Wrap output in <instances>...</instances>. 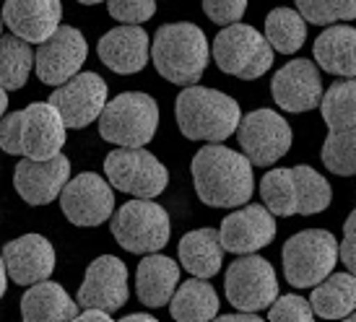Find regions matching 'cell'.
<instances>
[{
  "instance_id": "6da1fadb",
  "label": "cell",
  "mask_w": 356,
  "mask_h": 322,
  "mask_svg": "<svg viewBox=\"0 0 356 322\" xmlns=\"http://www.w3.org/2000/svg\"><path fill=\"white\" fill-rule=\"evenodd\" d=\"M195 193L211 208H237L250 203L255 193L252 164L245 154L221 143H208L190 164Z\"/></svg>"
},
{
  "instance_id": "7a4b0ae2",
  "label": "cell",
  "mask_w": 356,
  "mask_h": 322,
  "mask_svg": "<svg viewBox=\"0 0 356 322\" xmlns=\"http://www.w3.org/2000/svg\"><path fill=\"white\" fill-rule=\"evenodd\" d=\"M68 127L50 102H34L29 107L3 115L0 120V148L8 156L50 159L63 151Z\"/></svg>"
},
{
  "instance_id": "3957f363",
  "label": "cell",
  "mask_w": 356,
  "mask_h": 322,
  "mask_svg": "<svg viewBox=\"0 0 356 322\" xmlns=\"http://www.w3.org/2000/svg\"><path fill=\"white\" fill-rule=\"evenodd\" d=\"M260 198L273 216L289 218L323 214L333 200V190L325 177L312 166L297 164L266 172L260 179Z\"/></svg>"
},
{
  "instance_id": "277c9868",
  "label": "cell",
  "mask_w": 356,
  "mask_h": 322,
  "mask_svg": "<svg viewBox=\"0 0 356 322\" xmlns=\"http://www.w3.org/2000/svg\"><path fill=\"white\" fill-rule=\"evenodd\" d=\"M151 60L156 65L159 76L175 86H193L203 79L211 60V47L203 29L177 21L159 26L151 42Z\"/></svg>"
},
{
  "instance_id": "5b68a950",
  "label": "cell",
  "mask_w": 356,
  "mask_h": 322,
  "mask_svg": "<svg viewBox=\"0 0 356 322\" xmlns=\"http://www.w3.org/2000/svg\"><path fill=\"white\" fill-rule=\"evenodd\" d=\"M175 118L182 136L190 140H208V143H224L234 136L242 109L239 102L229 94L206 86H185L175 99Z\"/></svg>"
},
{
  "instance_id": "8992f818",
  "label": "cell",
  "mask_w": 356,
  "mask_h": 322,
  "mask_svg": "<svg viewBox=\"0 0 356 322\" xmlns=\"http://www.w3.org/2000/svg\"><path fill=\"white\" fill-rule=\"evenodd\" d=\"M320 112L327 125V138L320 159L327 172L351 177L356 172V83L341 79L327 86L320 99Z\"/></svg>"
},
{
  "instance_id": "52a82bcc",
  "label": "cell",
  "mask_w": 356,
  "mask_h": 322,
  "mask_svg": "<svg viewBox=\"0 0 356 322\" xmlns=\"http://www.w3.org/2000/svg\"><path fill=\"white\" fill-rule=\"evenodd\" d=\"M99 136L122 148L149 146L159 130L156 99L143 91H125L104 104L99 118Z\"/></svg>"
},
{
  "instance_id": "ba28073f",
  "label": "cell",
  "mask_w": 356,
  "mask_h": 322,
  "mask_svg": "<svg viewBox=\"0 0 356 322\" xmlns=\"http://www.w3.org/2000/svg\"><path fill=\"white\" fill-rule=\"evenodd\" d=\"M109 218H112L109 232L115 242L136 255L164 250L172 234L169 214L159 203H154V198H133Z\"/></svg>"
},
{
  "instance_id": "9c48e42d",
  "label": "cell",
  "mask_w": 356,
  "mask_h": 322,
  "mask_svg": "<svg viewBox=\"0 0 356 322\" xmlns=\"http://www.w3.org/2000/svg\"><path fill=\"white\" fill-rule=\"evenodd\" d=\"M211 55L227 76H237L242 81H255L273 68V49L266 37L242 21L218 31L211 45Z\"/></svg>"
},
{
  "instance_id": "30bf717a",
  "label": "cell",
  "mask_w": 356,
  "mask_h": 322,
  "mask_svg": "<svg viewBox=\"0 0 356 322\" xmlns=\"http://www.w3.org/2000/svg\"><path fill=\"white\" fill-rule=\"evenodd\" d=\"M338 263V239L327 229H305L284 244V275L294 289H312Z\"/></svg>"
},
{
  "instance_id": "8fae6325",
  "label": "cell",
  "mask_w": 356,
  "mask_h": 322,
  "mask_svg": "<svg viewBox=\"0 0 356 322\" xmlns=\"http://www.w3.org/2000/svg\"><path fill=\"white\" fill-rule=\"evenodd\" d=\"M104 175L112 190L133 198H159L169 185V172L151 151L122 148L109 151L104 159Z\"/></svg>"
},
{
  "instance_id": "7c38bea8",
  "label": "cell",
  "mask_w": 356,
  "mask_h": 322,
  "mask_svg": "<svg viewBox=\"0 0 356 322\" xmlns=\"http://www.w3.org/2000/svg\"><path fill=\"white\" fill-rule=\"evenodd\" d=\"M224 289L234 309L260 312V309H268L278 296V278L273 265L266 257L248 252L229 265Z\"/></svg>"
},
{
  "instance_id": "4fadbf2b",
  "label": "cell",
  "mask_w": 356,
  "mask_h": 322,
  "mask_svg": "<svg viewBox=\"0 0 356 322\" xmlns=\"http://www.w3.org/2000/svg\"><path fill=\"white\" fill-rule=\"evenodd\" d=\"M239 146L252 166H273L291 148V125L276 109L260 107L239 120Z\"/></svg>"
},
{
  "instance_id": "5bb4252c",
  "label": "cell",
  "mask_w": 356,
  "mask_h": 322,
  "mask_svg": "<svg viewBox=\"0 0 356 322\" xmlns=\"http://www.w3.org/2000/svg\"><path fill=\"white\" fill-rule=\"evenodd\" d=\"M89 58L86 37L76 26H58L34 52V70L44 86H60L73 79Z\"/></svg>"
},
{
  "instance_id": "9a60e30c",
  "label": "cell",
  "mask_w": 356,
  "mask_h": 322,
  "mask_svg": "<svg viewBox=\"0 0 356 322\" xmlns=\"http://www.w3.org/2000/svg\"><path fill=\"white\" fill-rule=\"evenodd\" d=\"M60 208L73 226H102L115 214V193L104 177L81 172L65 182L60 193Z\"/></svg>"
},
{
  "instance_id": "2e32d148",
  "label": "cell",
  "mask_w": 356,
  "mask_h": 322,
  "mask_svg": "<svg viewBox=\"0 0 356 322\" xmlns=\"http://www.w3.org/2000/svg\"><path fill=\"white\" fill-rule=\"evenodd\" d=\"M50 104L60 112L68 130L89 127L107 104V83L99 73H76L65 83L55 86Z\"/></svg>"
},
{
  "instance_id": "e0dca14e",
  "label": "cell",
  "mask_w": 356,
  "mask_h": 322,
  "mask_svg": "<svg viewBox=\"0 0 356 322\" xmlns=\"http://www.w3.org/2000/svg\"><path fill=\"white\" fill-rule=\"evenodd\" d=\"M273 239H276V218L260 203L237 205V211L229 214L218 229V242L224 252L232 255L257 252Z\"/></svg>"
},
{
  "instance_id": "ac0fdd59",
  "label": "cell",
  "mask_w": 356,
  "mask_h": 322,
  "mask_svg": "<svg viewBox=\"0 0 356 322\" xmlns=\"http://www.w3.org/2000/svg\"><path fill=\"white\" fill-rule=\"evenodd\" d=\"M70 179V161L63 154L50 159H21L13 169V187L29 205H50Z\"/></svg>"
},
{
  "instance_id": "d6986e66",
  "label": "cell",
  "mask_w": 356,
  "mask_h": 322,
  "mask_svg": "<svg viewBox=\"0 0 356 322\" xmlns=\"http://www.w3.org/2000/svg\"><path fill=\"white\" fill-rule=\"evenodd\" d=\"M128 268L115 255H102L86 268L79 289L81 307H97L104 312H118L128 302Z\"/></svg>"
},
{
  "instance_id": "ffe728a7",
  "label": "cell",
  "mask_w": 356,
  "mask_h": 322,
  "mask_svg": "<svg viewBox=\"0 0 356 322\" xmlns=\"http://www.w3.org/2000/svg\"><path fill=\"white\" fill-rule=\"evenodd\" d=\"M273 102L284 112H309L317 109L323 99V79L320 68L312 60H291L289 65L276 70L270 83Z\"/></svg>"
},
{
  "instance_id": "44dd1931",
  "label": "cell",
  "mask_w": 356,
  "mask_h": 322,
  "mask_svg": "<svg viewBox=\"0 0 356 322\" xmlns=\"http://www.w3.org/2000/svg\"><path fill=\"white\" fill-rule=\"evenodd\" d=\"M0 255H3L8 278L19 286L40 283L55 273V247L47 236L34 234V232L10 239Z\"/></svg>"
},
{
  "instance_id": "7402d4cb",
  "label": "cell",
  "mask_w": 356,
  "mask_h": 322,
  "mask_svg": "<svg viewBox=\"0 0 356 322\" xmlns=\"http://www.w3.org/2000/svg\"><path fill=\"white\" fill-rule=\"evenodd\" d=\"M3 26L10 34L21 37L29 45H40L60 26L63 3L60 0H6L0 6Z\"/></svg>"
},
{
  "instance_id": "603a6c76",
  "label": "cell",
  "mask_w": 356,
  "mask_h": 322,
  "mask_svg": "<svg viewBox=\"0 0 356 322\" xmlns=\"http://www.w3.org/2000/svg\"><path fill=\"white\" fill-rule=\"evenodd\" d=\"M99 60L112 73L133 76L149 65L151 58V40L138 24H125L107 31L97 45Z\"/></svg>"
},
{
  "instance_id": "cb8c5ba5",
  "label": "cell",
  "mask_w": 356,
  "mask_h": 322,
  "mask_svg": "<svg viewBox=\"0 0 356 322\" xmlns=\"http://www.w3.org/2000/svg\"><path fill=\"white\" fill-rule=\"evenodd\" d=\"M76 314H79V302L60 283L47 278L31 283L21 296V317L26 322H63L76 320Z\"/></svg>"
},
{
  "instance_id": "d4e9b609",
  "label": "cell",
  "mask_w": 356,
  "mask_h": 322,
  "mask_svg": "<svg viewBox=\"0 0 356 322\" xmlns=\"http://www.w3.org/2000/svg\"><path fill=\"white\" fill-rule=\"evenodd\" d=\"M179 281V265L172 257L149 252L138 265V275H136V291L138 299L146 307H167L172 293L177 289Z\"/></svg>"
},
{
  "instance_id": "484cf974",
  "label": "cell",
  "mask_w": 356,
  "mask_h": 322,
  "mask_svg": "<svg viewBox=\"0 0 356 322\" xmlns=\"http://www.w3.org/2000/svg\"><path fill=\"white\" fill-rule=\"evenodd\" d=\"M309 307L315 317L323 320H354L356 307V278L354 273H327L312 286Z\"/></svg>"
},
{
  "instance_id": "4316f807",
  "label": "cell",
  "mask_w": 356,
  "mask_h": 322,
  "mask_svg": "<svg viewBox=\"0 0 356 322\" xmlns=\"http://www.w3.org/2000/svg\"><path fill=\"white\" fill-rule=\"evenodd\" d=\"M317 65L338 79L356 76V31L354 26H327L315 40Z\"/></svg>"
},
{
  "instance_id": "83f0119b",
  "label": "cell",
  "mask_w": 356,
  "mask_h": 322,
  "mask_svg": "<svg viewBox=\"0 0 356 322\" xmlns=\"http://www.w3.org/2000/svg\"><path fill=\"white\" fill-rule=\"evenodd\" d=\"M179 265L195 278H211L224 265V247L216 229H195L179 239Z\"/></svg>"
},
{
  "instance_id": "f1b7e54d",
  "label": "cell",
  "mask_w": 356,
  "mask_h": 322,
  "mask_svg": "<svg viewBox=\"0 0 356 322\" xmlns=\"http://www.w3.org/2000/svg\"><path fill=\"white\" fill-rule=\"evenodd\" d=\"M169 312L179 322H206L216 320L218 314V296L216 289L206 278H190L175 289L169 299Z\"/></svg>"
},
{
  "instance_id": "f546056e",
  "label": "cell",
  "mask_w": 356,
  "mask_h": 322,
  "mask_svg": "<svg viewBox=\"0 0 356 322\" xmlns=\"http://www.w3.org/2000/svg\"><path fill=\"white\" fill-rule=\"evenodd\" d=\"M34 68V49L16 34H0V86L19 91Z\"/></svg>"
},
{
  "instance_id": "4dcf8cb0",
  "label": "cell",
  "mask_w": 356,
  "mask_h": 322,
  "mask_svg": "<svg viewBox=\"0 0 356 322\" xmlns=\"http://www.w3.org/2000/svg\"><path fill=\"white\" fill-rule=\"evenodd\" d=\"M266 42L273 52L294 55L302 49L307 40V21L294 8H276L266 19Z\"/></svg>"
},
{
  "instance_id": "1f68e13d",
  "label": "cell",
  "mask_w": 356,
  "mask_h": 322,
  "mask_svg": "<svg viewBox=\"0 0 356 322\" xmlns=\"http://www.w3.org/2000/svg\"><path fill=\"white\" fill-rule=\"evenodd\" d=\"M299 16L315 26H330L356 16V0H294Z\"/></svg>"
},
{
  "instance_id": "d6a6232c",
  "label": "cell",
  "mask_w": 356,
  "mask_h": 322,
  "mask_svg": "<svg viewBox=\"0 0 356 322\" xmlns=\"http://www.w3.org/2000/svg\"><path fill=\"white\" fill-rule=\"evenodd\" d=\"M268 320L273 322H312L315 312L305 296L299 293H284L276 296L268 307Z\"/></svg>"
},
{
  "instance_id": "836d02e7",
  "label": "cell",
  "mask_w": 356,
  "mask_h": 322,
  "mask_svg": "<svg viewBox=\"0 0 356 322\" xmlns=\"http://www.w3.org/2000/svg\"><path fill=\"white\" fill-rule=\"evenodd\" d=\"M107 10L120 24H143L156 13V0H107Z\"/></svg>"
},
{
  "instance_id": "e575fe53",
  "label": "cell",
  "mask_w": 356,
  "mask_h": 322,
  "mask_svg": "<svg viewBox=\"0 0 356 322\" xmlns=\"http://www.w3.org/2000/svg\"><path fill=\"white\" fill-rule=\"evenodd\" d=\"M203 10L213 24L229 26V24L242 21L248 10V0H203Z\"/></svg>"
},
{
  "instance_id": "d590c367",
  "label": "cell",
  "mask_w": 356,
  "mask_h": 322,
  "mask_svg": "<svg viewBox=\"0 0 356 322\" xmlns=\"http://www.w3.org/2000/svg\"><path fill=\"white\" fill-rule=\"evenodd\" d=\"M338 260H343L348 273L356 271V211H351L343 224V242L338 244Z\"/></svg>"
},
{
  "instance_id": "8d00e7d4",
  "label": "cell",
  "mask_w": 356,
  "mask_h": 322,
  "mask_svg": "<svg viewBox=\"0 0 356 322\" xmlns=\"http://www.w3.org/2000/svg\"><path fill=\"white\" fill-rule=\"evenodd\" d=\"M79 322H109L112 320V312H104V309H97V307H83V312L76 314Z\"/></svg>"
},
{
  "instance_id": "74e56055",
  "label": "cell",
  "mask_w": 356,
  "mask_h": 322,
  "mask_svg": "<svg viewBox=\"0 0 356 322\" xmlns=\"http://www.w3.org/2000/svg\"><path fill=\"white\" fill-rule=\"evenodd\" d=\"M216 320L221 322H260L263 317L257 312H242V309H237V312L232 314H216Z\"/></svg>"
},
{
  "instance_id": "f35d334b",
  "label": "cell",
  "mask_w": 356,
  "mask_h": 322,
  "mask_svg": "<svg viewBox=\"0 0 356 322\" xmlns=\"http://www.w3.org/2000/svg\"><path fill=\"white\" fill-rule=\"evenodd\" d=\"M156 317H151L149 312H133L128 317H122V322H154Z\"/></svg>"
},
{
  "instance_id": "ab89813d",
  "label": "cell",
  "mask_w": 356,
  "mask_h": 322,
  "mask_svg": "<svg viewBox=\"0 0 356 322\" xmlns=\"http://www.w3.org/2000/svg\"><path fill=\"white\" fill-rule=\"evenodd\" d=\"M8 289V273H6V263H3V255H0V299Z\"/></svg>"
},
{
  "instance_id": "60d3db41",
  "label": "cell",
  "mask_w": 356,
  "mask_h": 322,
  "mask_svg": "<svg viewBox=\"0 0 356 322\" xmlns=\"http://www.w3.org/2000/svg\"><path fill=\"white\" fill-rule=\"evenodd\" d=\"M6 109H8V91L0 86V120L6 115Z\"/></svg>"
},
{
  "instance_id": "b9f144b4",
  "label": "cell",
  "mask_w": 356,
  "mask_h": 322,
  "mask_svg": "<svg viewBox=\"0 0 356 322\" xmlns=\"http://www.w3.org/2000/svg\"><path fill=\"white\" fill-rule=\"evenodd\" d=\"M81 6H99V3H104V0H79Z\"/></svg>"
},
{
  "instance_id": "7bdbcfd3",
  "label": "cell",
  "mask_w": 356,
  "mask_h": 322,
  "mask_svg": "<svg viewBox=\"0 0 356 322\" xmlns=\"http://www.w3.org/2000/svg\"><path fill=\"white\" fill-rule=\"evenodd\" d=\"M0 31H3V16H0Z\"/></svg>"
}]
</instances>
